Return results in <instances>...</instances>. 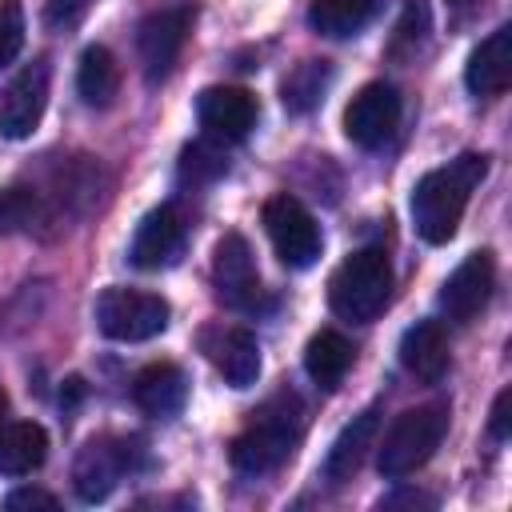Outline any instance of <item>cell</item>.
<instances>
[{
  "instance_id": "cell-15",
  "label": "cell",
  "mask_w": 512,
  "mask_h": 512,
  "mask_svg": "<svg viewBox=\"0 0 512 512\" xmlns=\"http://www.w3.org/2000/svg\"><path fill=\"white\" fill-rule=\"evenodd\" d=\"M200 348L212 360V368L224 376V384L232 388H252L260 376V340L256 332L240 328V324H216L200 332Z\"/></svg>"
},
{
  "instance_id": "cell-16",
  "label": "cell",
  "mask_w": 512,
  "mask_h": 512,
  "mask_svg": "<svg viewBox=\"0 0 512 512\" xmlns=\"http://www.w3.org/2000/svg\"><path fill=\"white\" fill-rule=\"evenodd\" d=\"M464 84L472 96H500L512 84V28L500 24L492 36H484L464 68Z\"/></svg>"
},
{
  "instance_id": "cell-13",
  "label": "cell",
  "mask_w": 512,
  "mask_h": 512,
  "mask_svg": "<svg viewBox=\"0 0 512 512\" xmlns=\"http://www.w3.org/2000/svg\"><path fill=\"white\" fill-rule=\"evenodd\" d=\"M256 96L232 84H212L196 96V120L204 128L208 140L220 144H236L256 128Z\"/></svg>"
},
{
  "instance_id": "cell-12",
  "label": "cell",
  "mask_w": 512,
  "mask_h": 512,
  "mask_svg": "<svg viewBox=\"0 0 512 512\" xmlns=\"http://www.w3.org/2000/svg\"><path fill=\"white\" fill-rule=\"evenodd\" d=\"M492 284H496V260H492V252L488 248L468 252L452 268V276L440 284V312L448 320H456V324L476 320L484 312L488 296H492Z\"/></svg>"
},
{
  "instance_id": "cell-4",
  "label": "cell",
  "mask_w": 512,
  "mask_h": 512,
  "mask_svg": "<svg viewBox=\"0 0 512 512\" xmlns=\"http://www.w3.org/2000/svg\"><path fill=\"white\" fill-rule=\"evenodd\" d=\"M448 436V404L432 400L420 408H408L392 420V428L384 432V444L376 452V468L388 480H404L416 468H424L432 460V452L440 448V440Z\"/></svg>"
},
{
  "instance_id": "cell-17",
  "label": "cell",
  "mask_w": 512,
  "mask_h": 512,
  "mask_svg": "<svg viewBox=\"0 0 512 512\" xmlns=\"http://www.w3.org/2000/svg\"><path fill=\"white\" fill-rule=\"evenodd\" d=\"M132 400L140 412L156 416V420H168V416H180L184 400H188V376L180 364L172 360H160V364H148L136 372L132 380Z\"/></svg>"
},
{
  "instance_id": "cell-9",
  "label": "cell",
  "mask_w": 512,
  "mask_h": 512,
  "mask_svg": "<svg viewBox=\"0 0 512 512\" xmlns=\"http://www.w3.org/2000/svg\"><path fill=\"white\" fill-rule=\"evenodd\" d=\"M48 80H52L48 60H32L8 80V88L0 92V136L4 140H28L40 128L44 108H48Z\"/></svg>"
},
{
  "instance_id": "cell-28",
  "label": "cell",
  "mask_w": 512,
  "mask_h": 512,
  "mask_svg": "<svg viewBox=\"0 0 512 512\" xmlns=\"http://www.w3.org/2000/svg\"><path fill=\"white\" fill-rule=\"evenodd\" d=\"M24 48V8L20 0H0V68Z\"/></svg>"
},
{
  "instance_id": "cell-26",
  "label": "cell",
  "mask_w": 512,
  "mask_h": 512,
  "mask_svg": "<svg viewBox=\"0 0 512 512\" xmlns=\"http://www.w3.org/2000/svg\"><path fill=\"white\" fill-rule=\"evenodd\" d=\"M428 40V8H424V0H408L404 4V16H400V24H396V32H392V40H388V56H416V48Z\"/></svg>"
},
{
  "instance_id": "cell-8",
  "label": "cell",
  "mask_w": 512,
  "mask_h": 512,
  "mask_svg": "<svg viewBox=\"0 0 512 512\" xmlns=\"http://www.w3.org/2000/svg\"><path fill=\"white\" fill-rule=\"evenodd\" d=\"M192 32V8L180 4V8H160L152 16L140 20L136 28V52H140V64H144V76L148 84H160L172 76L180 52H184V40Z\"/></svg>"
},
{
  "instance_id": "cell-33",
  "label": "cell",
  "mask_w": 512,
  "mask_h": 512,
  "mask_svg": "<svg viewBox=\"0 0 512 512\" xmlns=\"http://www.w3.org/2000/svg\"><path fill=\"white\" fill-rule=\"evenodd\" d=\"M392 504H436V500H432V496H424V492H412V488H408V492H400V496H388V500H384V508H392Z\"/></svg>"
},
{
  "instance_id": "cell-19",
  "label": "cell",
  "mask_w": 512,
  "mask_h": 512,
  "mask_svg": "<svg viewBox=\"0 0 512 512\" xmlns=\"http://www.w3.org/2000/svg\"><path fill=\"white\" fill-rule=\"evenodd\" d=\"M400 364L424 380V384H436L444 372H448V336L436 320H416L412 328H404L400 336Z\"/></svg>"
},
{
  "instance_id": "cell-5",
  "label": "cell",
  "mask_w": 512,
  "mask_h": 512,
  "mask_svg": "<svg viewBox=\"0 0 512 512\" xmlns=\"http://www.w3.org/2000/svg\"><path fill=\"white\" fill-rule=\"evenodd\" d=\"M92 316H96V328L108 336V340H120V344H140V340H152L168 328V300L156 296V292H140V288H104L92 304Z\"/></svg>"
},
{
  "instance_id": "cell-30",
  "label": "cell",
  "mask_w": 512,
  "mask_h": 512,
  "mask_svg": "<svg viewBox=\"0 0 512 512\" xmlns=\"http://www.w3.org/2000/svg\"><path fill=\"white\" fill-rule=\"evenodd\" d=\"M92 0H44V20L52 28H72L84 12H88Z\"/></svg>"
},
{
  "instance_id": "cell-14",
  "label": "cell",
  "mask_w": 512,
  "mask_h": 512,
  "mask_svg": "<svg viewBox=\"0 0 512 512\" xmlns=\"http://www.w3.org/2000/svg\"><path fill=\"white\" fill-rule=\"evenodd\" d=\"M184 240H188V224H184L180 208H176V204H160V208H152V212L136 224L128 260H132L136 268H144V272H160V268H168V264L180 260Z\"/></svg>"
},
{
  "instance_id": "cell-18",
  "label": "cell",
  "mask_w": 512,
  "mask_h": 512,
  "mask_svg": "<svg viewBox=\"0 0 512 512\" xmlns=\"http://www.w3.org/2000/svg\"><path fill=\"white\" fill-rule=\"evenodd\" d=\"M376 432H380V408L372 404V408H364L360 416H352V420L340 428V436H336V440H332V448H328L324 476H328L332 484L352 480V476L360 472V464H364L368 448H376Z\"/></svg>"
},
{
  "instance_id": "cell-31",
  "label": "cell",
  "mask_w": 512,
  "mask_h": 512,
  "mask_svg": "<svg viewBox=\"0 0 512 512\" xmlns=\"http://www.w3.org/2000/svg\"><path fill=\"white\" fill-rule=\"evenodd\" d=\"M488 432L492 440H508L512 436V388H500L492 400V416H488Z\"/></svg>"
},
{
  "instance_id": "cell-24",
  "label": "cell",
  "mask_w": 512,
  "mask_h": 512,
  "mask_svg": "<svg viewBox=\"0 0 512 512\" xmlns=\"http://www.w3.org/2000/svg\"><path fill=\"white\" fill-rule=\"evenodd\" d=\"M332 76H336V72H332V60H300V64L284 76V84H280L284 108H288L292 116H304V112L320 108V100H324Z\"/></svg>"
},
{
  "instance_id": "cell-6",
  "label": "cell",
  "mask_w": 512,
  "mask_h": 512,
  "mask_svg": "<svg viewBox=\"0 0 512 512\" xmlns=\"http://www.w3.org/2000/svg\"><path fill=\"white\" fill-rule=\"evenodd\" d=\"M260 220H264V232H268V240L280 256V264H288V268L316 264V256L324 248V236H320V224L312 220V212L292 192L268 196L264 208H260Z\"/></svg>"
},
{
  "instance_id": "cell-29",
  "label": "cell",
  "mask_w": 512,
  "mask_h": 512,
  "mask_svg": "<svg viewBox=\"0 0 512 512\" xmlns=\"http://www.w3.org/2000/svg\"><path fill=\"white\" fill-rule=\"evenodd\" d=\"M24 508H48L52 512V508H60V500L44 488H12L4 496V512H24Z\"/></svg>"
},
{
  "instance_id": "cell-3",
  "label": "cell",
  "mask_w": 512,
  "mask_h": 512,
  "mask_svg": "<svg viewBox=\"0 0 512 512\" xmlns=\"http://www.w3.org/2000/svg\"><path fill=\"white\" fill-rule=\"evenodd\" d=\"M392 296V264L384 248H356L340 260V268L328 280V304L336 316L352 324H368L384 312Z\"/></svg>"
},
{
  "instance_id": "cell-25",
  "label": "cell",
  "mask_w": 512,
  "mask_h": 512,
  "mask_svg": "<svg viewBox=\"0 0 512 512\" xmlns=\"http://www.w3.org/2000/svg\"><path fill=\"white\" fill-rule=\"evenodd\" d=\"M228 160H224V144L220 140H196L180 152V180H192V184H208L216 176H224Z\"/></svg>"
},
{
  "instance_id": "cell-10",
  "label": "cell",
  "mask_w": 512,
  "mask_h": 512,
  "mask_svg": "<svg viewBox=\"0 0 512 512\" xmlns=\"http://www.w3.org/2000/svg\"><path fill=\"white\" fill-rule=\"evenodd\" d=\"M400 124V92L388 80L364 84L344 108V136L356 148H380Z\"/></svg>"
},
{
  "instance_id": "cell-7",
  "label": "cell",
  "mask_w": 512,
  "mask_h": 512,
  "mask_svg": "<svg viewBox=\"0 0 512 512\" xmlns=\"http://www.w3.org/2000/svg\"><path fill=\"white\" fill-rule=\"evenodd\" d=\"M212 284H216V296L236 312H268L272 308V300L260 284L252 248L240 232L220 236V244L212 252Z\"/></svg>"
},
{
  "instance_id": "cell-23",
  "label": "cell",
  "mask_w": 512,
  "mask_h": 512,
  "mask_svg": "<svg viewBox=\"0 0 512 512\" xmlns=\"http://www.w3.org/2000/svg\"><path fill=\"white\" fill-rule=\"evenodd\" d=\"M376 12H380V0H312L308 24L320 36L344 40V36H356Z\"/></svg>"
},
{
  "instance_id": "cell-11",
  "label": "cell",
  "mask_w": 512,
  "mask_h": 512,
  "mask_svg": "<svg viewBox=\"0 0 512 512\" xmlns=\"http://www.w3.org/2000/svg\"><path fill=\"white\" fill-rule=\"evenodd\" d=\"M132 456H136V444L132 440H112V436H100V440H88L72 464V488L84 504H96L104 500L116 480L124 472H132Z\"/></svg>"
},
{
  "instance_id": "cell-21",
  "label": "cell",
  "mask_w": 512,
  "mask_h": 512,
  "mask_svg": "<svg viewBox=\"0 0 512 512\" xmlns=\"http://www.w3.org/2000/svg\"><path fill=\"white\" fill-rule=\"evenodd\" d=\"M76 92L88 108H108L120 92V64L104 44H88L76 64Z\"/></svg>"
},
{
  "instance_id": "cell-1",
  "label": "cell",
  "mask_w": 512,
  "mask_h": 512,
  "mask_svg": "<svg viewBox=\"0 0 512 512\" xmlns=\"http://www.w3.org/2000/svg\"><path fill=\"white\" fill-rule=\"evenodd\" d=\"M488 176V156L484 152H464L448 160L444 168L424 172L412 184V228L424 244H448L460 228V216L468 208L472 188Z\"/></svg>"
},
{
  "instance_id": "cell-34",
  "label": "cell",
  "mask_w": 512,
  "mask_h": 512,
  "mask_svg": "<svg viewBox=\"0 0 512 512\" xmlns=\"http://www.w3.org/2000/svg\"><path fill=\"white\" fill-rule=\"evenodd\" d=\"M448 8H452V12L460 16V20H464V16L480 12V8H484V0H448Z\"/></svg>"
},
{
  "instance_id": "cell-22",
  "label": "cell",
  "mask_w": 512,
  "mask_h": 512,
  "mask_svg": "<svg viewBox=\"0 0 512 512\" xmlns=\"http://www.w3.org/2000/svg\"><path fill=\"white\" fill-rule=\"evenodd\" d=\"M352 360H356V348H352V340L340 336L336 328L316 332V336L308 340V348H304V372H308L320 388H336V384L348 376Z\"/></svg>"
},
{
  "instance_id": "cell-27",
  "label": "cell",
  "mask_w": 512,
  "mask_h": 512,
  "mask_svg": "<svg viewBox=\"0 0 512 512\" xmlns=\"http://www.w3.org/2000/svg\"><path fill=\"white\" fill-rule=\"evenodd\" d=\"M36 212H40V200H36L32 188H20V184L16 188H0V236L28 228L36 220Z\"/></svg>"
},
{
  "instance_id": "cell-35",
  "label": "cell",
  "mask_w": 512,
  "mask_h": 512,
  "mask_svg": "<svg viewBox=\"0 0 512 512\" xmlns=\"http://www.w3.org/2000/svg\"><path fill=\"white\" fill-rule=\"evenodd\" d=\"M4 420H8V396H4V388H0V428H4Z\"/></svg>"
},
{
  "instance_id": "cell-2",
  "label": "cell",
  "mask_w": 512,
  "mask_h": 512,
  "mask_svg": "<svg viewBox=\"0 0 512 512\" xmlns=\"http://www.w3.org/2000/svg\"><path fill=\"white\" fill-rule=\"evenodd\" d=\"M304 432V408L296 400V392H280L272 396L260 412H252V424L232 440V468L244 476H264L272 468H280Z\"/></svg>"
},
{
  "instance_id": "cell-20",
  "label": "cell",
  "mask_w": 512,
  "mask_h": 512,
  "mask_svg": "<svg viewBox=\"0 0 512 512\" xmlns=\"http://www.w3.org/2000/svg\"><path fill=\"white\" fill-rule=\"evenodd\" d=\"M48 456V432L36 420H4L0 428V472L28 476Z\"/></svg>"
},
{
  "instance_id": "cell-32",
  "label": "cell",
  "mask_w": 512,
  "mask_h": 512,
  "mask_svg": "<svg viewBox=\"0 0 512 512\" xmlns=\"http://www.w3.org/2000/svg\"><path fill=\"white\" fill-rule=\"evenodd\" d=\"M80 400H84V380H80V376H68L64 388H60V404H64V412L76 408Z\"/></svg>"
}]
</instances>
